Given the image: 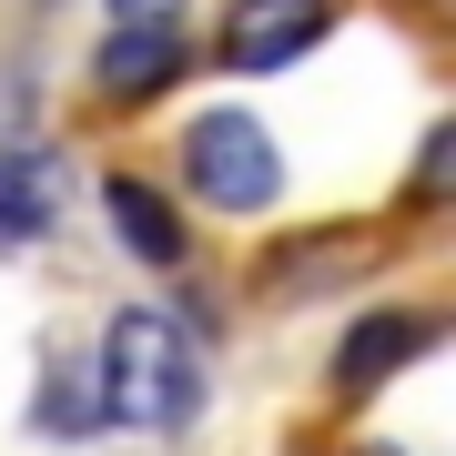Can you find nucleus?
Returning <instances> with one entry per match:
<instances>
[{"instance_id":"nucleus-1","label":"nucleus","mask_w":456,"mask_h":456,"mask_svg":"<svg viewBox=\"0 0 456 456\" xmlns=\"http://www.w3.org/2000/svg\"><path fill=\"white\" fill-rule=\"evenodd\" d=\"M203 395V355L163 305H122L102 325V416L112 426H183Z\"/></svg>"},{"instance_id":"nucleus-2","label":"nucleus","mask_w":456,"mask_h":456,"mask_svg":"<svg viewBox=\"0 0 456 456\" xmlns=\"http://www.w3.org/2000/svg\"><path fill=\"white\" fill-rule=\"evenodd\" d=\"M183 173H193V193L213 213H264L284 193V163H274V142H264L254 112H203L183 132Z\"/></svg>"},{"instance_id":"nucleus-3","label":"nucleus","mask_w":456,"mask_h":456,"mask_svg":"<svg viewBox=\"0 0 456 456\" xmlns=\"http://www.w3.org/2000/svg\"><path fill=\"white\" fill-rule=\"evenodd\" d=\"M314 41H325V0H233L224 11V61L233 71H284Z\"/></svg>"},{"instance_id":"nucleus-4","label":"nucleus","mask_w":456,"mask_h":456,"mask_svg":"<svg viewBox=\"0 0 456 456\" xmlns=\"http://www.w3.org/2000/svg\"><path fill=\"white\" fill-rule=\"evenodd\" d=\"M51 213H61V173H51V152H0V244H31L51 233Z\"/></svg>"},{"instance_id":"nucleus-5","label":"nucleus","mask_w":456,"mask_h":456,"mask_svg":"<svg viewBox=\"0 0 456 456\" xmlns=\"http://www.w3.org/2000/svg\"><path fill=\"white\" fill-rule=\"evenodd\" d=\"M426 345V314H365L355 335H345V355H335V386H375V375H395Z\"/></svg>"},{"instance_id":"nucleus-6","label":"nucleus","mask_w":456,"mask_h":456,"mask_svg":"<svg viewBox=\"0 0 456 456\" xmlns=\"http://www.w3.org/2000/svg\"><path fill=\"white\" fill-rule=\"evenodd\" d=\"M102 203H112V233H122L142 264H183V224H173V203L152 193V183H132V173H122Z\"/></svg>"},{"instance_id":"nucleus-7","label":"nucleus","mask_w":456,"mask_h":456,"mask_svg":"<svg viewBox=\"0 0 456 456\" xmlns=\"http://www.w3.org/2000/svg\"><path fill=\"white\" fill-rule=\"evenodd\" d=\"M173 61H183L173 31H122L102 51V92H152V82H173Z\"/></svg>"},{"instance_id":"nucleus-8","label":"nucleus","mask_w":456,"mask_h":456,"mask_svg":"<svg viewBox=\"0 0 456 456\" xmlns=\"http://www.w3.org/2000/svg\"><path fill=\"white\" fill-rule=\"evenodd\" d=\"M173 11H183V0H112L122 31H173Z\"/></svg>"}]
</instances>
